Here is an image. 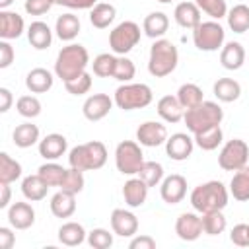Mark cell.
Here are the masks:
<instances>
[{
	"mask_svg": "<svg viewBox=\"0 0 249 249\" xmlns=\"http://www.w3.org/2000/svg\"><path fill=\"white\" fill-rule=\"evenodd\" d=\"M88 64H89L88 49L78 43H70L58 51L56 62H54V74L62 82H68V80L82 76L86 72Z\"/></svg>",
	"mask_w": 249,
	"mask_h": 249,
	"instance_id": "1",
	"label": "cell"
},
{
	"mask_svg": "<svg viewBox=\"0 0 249 249\" xmlns=\"http://www.w3.org/2000/svg\"><path fill=\"white\" fill-rule=\"evenodd\" d=\"M191 204L196 212H212V210H224L228 204V189L222 181H208L193 189L191 193Z\"/></svg>",
	"mask_w": 249,
	"mask_h": 249,
	"instance_id": "2",
	"label": "cell"
},
{
	"mask_svg": "<svg viewBox=\"0 0 249 249\" xmlns=\"http://www.w3.org/2000/svg\"><path fill=\"white\" fill-rule=\"evenodd\" d=\"M177 62H179L177 47L169 39H156V43L150 49L148 72L156 78H163L177 68Z\"/></svg>",
	"mask_w": 249,
	"mask_h": 249,
	"instance_id": "3",
	"label": "cell"
},
{
	"mask_svg": "<svg viewBox=\"0 0 249 249\" xmlns=\"http://www.w3.org/2000/svg\"><path fill=\"white\" fill-rule=\"evenodd\" d=\"M107 161V148L99 140H91L86 144H78L70 150L68 154V163L70 167L82 169V171H91V169H101Z\"/></svg>",
	"mask_w": 249,
	"mask_h": 249,
	"instance_id": "4",
	"label": "cell"
},
{
	"mask_svg": "<svg viewBox=\"0 0 249 249\" xmlns=\"http://www.w3.org/2000/svg\"><path fill=\"white\" fill-rule=\"evenodd\" d=\"M222 119H224V111L214 101H202L200 105H196L193 109H187L185 111V117H183L187 128L193 134L202 132L206 128H212V126L220 124Z\"/></svg>",
	"mask_w": 249,
	"mask_h": 249,
	"instance_id": "5",
	"label": "cell"
},
{
	"mask_svg": "<svg viewBox=\"0 0 249 249\" xmlns=\"http://www.w3.org/2000/svg\"><path fill=\"white\" fill-rule=\"evenodd\" d=\"M154 99V93L150 89V86L146 84H123L117 88L115 91V105L123 111H134V109H142L148 107Z\"/></svg>",
	"mask_w": 249,
	"mask_h": 249,
	"instance_id": "6",
	"label": "cell"
},
{
	"mask_svg": "<svg viewBox=\"0 0 249 249\" xmlns=\"http://www.w3.org/2000/svg\"><path fill=\"white\" fill-rule=\"evenodd\" d=\"M144 163V154L138 142L123 140L115 148V165L123 175H136Z\"/></svg>",
	"mask_w": 249,
	"mask_h": 249,
	"instance_id": "7",
	"label": "cell"
},
{
	"mask_svg": "<svg viewBox=\"0 0 249 249\" xmlns=\"http://www.w3.org/2000/svg\"><path fill=\"white\" fill-rule=\"evenodd\" d=\"M224 37H226V31L216 19L200 21L193 29V43L198 51H206V53L218 51L224 45Z\"/></svg>",
	"mask_w": 249,
	"mask_h": 249,
	"instance_id": "8",
	"label": "cell"
},
{
	"mask_svg": "<svg viewBox=\"0 0 249 249\" xmlns=\"http://www.w3.org/2000/svg\"><path fill=\"white\" fill-rule=\"evenodd\" d=\"M140 41V25L134 21H121L109 33V47L115 54H126Z\"/></svg>",
	"mask_w": 249,
	"mask_h": 249,
	"instance_id": "9",
	"label": "cell"
},
{
	"mask_svg": "<svg viewBox=\"0 0 249 249\" xmlns=\"http://www.w3.org/2000/svg\"><path fill=\"white\" fill-rule=\"evenodd\" d=\"M247 160H249L247 142L241 138H233V140H228L224 144V148L218 156V165L224 171H237V169L247 165Z\"/></svg>",
	"mask_w": 249,
	"mask_h": 249,
	"instance_id": "10",
	"label": "cell"
},
{
	"mask_svg": "<svg viewBox=\"0 0 249 249\" xmlns=\"http://www.w3.org/2000/svg\"><path fill=\"white\" fill-rule=\"evenodd\" d=\"M136 140L140 146H148V148L161 146L167 140V128L158 121H146L136 128Z\"/></svg>",
	"mask_w": 249,
	"mask_h": 249,
	"instance_id": "11",
	"label": "cell"
},
{
	"mask_svg": "<svg viewBox=\"0 0 249 249\" xmlns=\"http://www.w3.org/2000/svg\"><path fill=\"white\" fill-rule=\"evenodd\" d=\"M160 195H161L163 202H167V204L181 202L187 195V179L179 173H171V175L163 177V181L160 183Z\"/></svg>",
	"mask_w": 249,
	"mask_h": 249,
	"instance_id": "12",
	"label": "cell"
},
{
	"mask_svg": "<svg viewBox=\"0 0 249 249\" xmlns=\"http://www.w3.org/2000/svg\"><path fill=\"white\" fill-rule=\"evenodd\" d=\"M113 99L107 95V93H93V95H89L86 101H84V105H82V111H84V117L88 119V121H101L103 117H107L109 115V111L113 109Z\"/></svg>",
	"mask_w": 249,
	"mask_h": 249,
	"instance_id": "13",
	"label": "cell"
},
{
	"mask_svg": "<svg viewBox=\"0 0 249 249\" xmlns=\"http://www.w3.org/2000/svg\"><path fill=\"white\" fill-rule=\"evenodd\" d=\"M202 218L195 212H183L175 222V233L183 241H195L202 235Z\"/></svg>",
	"mask_w": 249,
	"mask_h": 249,
	"instance_id": "14",
	"label": "cell"
},
{
	"mask_svg": "<svg viewBox=\"0 0 249 249\" xmlns=\"http://www.w3.org/2000/svg\"><path fill=\"white\" fill-rule=\"evenodd\" d=\"M193 148H195V138H191L185 132H175L165 140V152L175 161L187 160L193 154Z\"/></svg>",
	"mask_w": 249,
	"mask_h": 249,
	"instance_id": "15",
	"label": "cell"
},
{
	"mask_svg": "<svg viewBox=\"0 0 249 249\" xmlns=\"http://www.w3.org/2000/svg\"><path fill=\"white\" fill-rule=\"evenodd\" d=\"M111 228L113 233L121 237H132L138 231V218L124 208H115L111 212Z\"/></svg>",
	"mask_w": 249,
	"mask_h": 249,
	"instance_id": "16",
	"label": "cell"
},
{
	"mask_svg": "<svg viewBox=\"0 0 249 249\" xmlns=\"http://www.w3.org/2000/svg\"><path fill=\"white\" fill-rule=\"evenodd\" d=\"M8 222L14 230H27L35 222V210L29 202H14L8 208Z\"/></svg>",
	"mask_w": 249,
	"mask_h": 249,
	"instance_id": "17",
	"label": "cell"
},
{
	"mask_svg": "<svg viewBox=\"0 0 249 249\" xmlns=\"http://www.w3.org/2000/svg\"><path fill=\"white\" fill-rule=\"evenodd\" d=\"M23 18L18 12H10V10H0V37L10 41V39H18L23 33Z\"/></svg>",
	"mask_w": 249,
	"mask_h": 249,
	"instance_id": "18",
	"label": "cell"
},
{
	"mask_svg": "<svg viewBox=\"0 0 249 249\" xmlns=\"http://www.w3.org/2000/svg\"><path fill=\"white\" fill-rule=\"evenodd\" d=\"M68 140L58 132L47 134L43 140H39V156H43L45 160H58L60 156H64Z\"/></svg>",
	"mask_w": 249,
	"mask_h": 249,
	"instance_id": "19",
	"label": "cell"
},
{
	"mask_svg": "<svg viewBox=\"0 0 249 249\" xmlns=\"http://www.w3.org/2000/svg\"><path fill=\"white\" fill-rule=\"evenodd\" d=\"M148 185L140 179V177H134V179H128L123 187V196H124V202L130 206V208H138L146 202V196H148Z\"/></svg>",
	"mask_w": 249,
	"mask_h": 249,
	"instance_id": "20",
	"label": "cell"
},
{
	"mask_svg": "<svg viewBox=\"0 0 249 249\" xmlns=\"http://www.w3.org/2000/svg\"><path fill=\"white\" fill-rule=\"evenodd\" d=\"M173 18L175 21L185 27V29H195L202 19H200V8L195 4V2H179L175 6V12H173Z\"/></svg>",
	"mask_w": 249,
	"mask_h": 249,
	"instance_id": "21",
	"label": "cell"
},
{
	"mask_svg": "<svg viewBox=\"0 0 249 249\" xmlns=\"http://www.w3.org/2000/svg\"><path fill=\"white\" fill-rule=\"evenodd\" d=\"M220 62L226 70H239L245 62V49L237 41H230L222 47L220 53Z\"/></svg>",
	"mask_w": 249,
	"mask_h": 249,
	"instance_id": "22",
	"label": "cell"
},
{
	"mask_svg": "<svg viewBox=\"0 0 249 249\" xmlns=\"http://www.w3.org/2000/svg\"><path fill=\"white\" fill-rule=\"evenodd\" d=\"M156 109H158V115L165 123H179L185 117V109L179 103L177 95H163V97H160Z\"/></svg>",
	"mask_w": 249,
	"mask_h": 249,
	"instance_id": "23",
	"label": "cell"
},
{
	"mask_svg": "<svg viewBox=\"0 0 249 249\" xmlns=\"http://www.w3.org/2000/svg\"><path fill=\"white\" fill-rule=\"evenodd\" d=\"M25 88L31 93H45L53 88V74L47 68H33L25 76Z\"/></svg>",
	"mask_w": 249,
	"mask_h": 249,
	"instance_id": "24",
	"label": "cell"
},
{
	"mask_svg": "<svg viewBox=\"0 0 249 249\" xmlns=\"http://www.w3.org/2000/svg\"><path fill=\"white\" fill-rule=\"evenodd\" d=\"M76 195L66 193V191H58L53 195L51 198V212L56 218H70L76 212Z\"/></svg>",
	"mask_w": 249,
	"mask_h": 249,
	"instance_id": "25",
	"label": "cell"
},
{
	"mask_svg": "<svg viewBox=\"0 0 249 249\" xmlns=\"http://www.w3.org/2000/svg\"><path fill=\"white\" fill-rule=\"evenodd\" d=\"M27 39L31 43V47H35L37 51H43L47 47H51L53 43V31L45 21H33L27 29Z\"/></svg>",
	"mask_w": 249,
	"mask_h": 249,
	"instance_id": "26",
	"label": "cell"
},
{
	"mask_svg": "<svg viewBox=\"0 0 249 249\" xmlns=\"http://www.w3.org/2000/svg\"><path fill=\"white\" fill-rule=\"evenodd\" d=\"M54 31L58 35L60 41H72L76 39V35L80 33V19L78 16L74 14H62L56 18V23H54Z\"/></svg>",
	"mask_w": 249,
	"mask_h": 249,
	"instance_id": "27",
	"label": "cell"
},
{
	"mask_svg": "<svg viewBox=\"0 0 249 249\" xmlns=\"http://www.w3.org/2000/svg\"><path fill=\"white\" fill-rule=\"evenodd\" d=\"M47 191H49V185L39 177V173L35 175H27L23 181H21V193L27 200L31 202H37V200H43L47 196Z\"/></svg>",
	"mask_w": 249,
	"mask_h": 249,
	"instance_id": "28",
	"label": "cell"
},
{
	"mask_svg": "<svg viewBox=\"0 0 249 249\" xmlns=\"http://www.w3.org/2000/svg\"><path fill=\"white\" fill-rule=\"evenodd\" d=\"M86 239V230L78 222H66L58 228V241L66 247H76L82 245Z\"/></svg>",
	"mask_w": 249,
	"mask_h": 249,
	"instance_id": "29",
	"label": "cell"
},
{
	"mask_svg": "<svg viewBox=\"0 0 249 249\" xmlns=\"http://www.w3.org/2000/svg\"><path fill=\"white\" fill-rule=\"evenodd\" d=\"M12 140L18 148H29L39 142V126L33 123H21L14 128Z\"/></svg>",
	"mask_w": 249,
	"mask_h": 249,
	"instance_id": "30",
	"label": "cell"
},
{
	"mask_svg": "<svg viewBox=\"0 0 249 249\" xmlns=\"http://www.w3.org/2000/svg\"><path fill=\"white\" fill-rule=\"evenodd\" d=\"M115 16H117V10H115L113 4L97 2V4L91 8V12H89V21H91L93 27L105 29V27H109V25L113 23Z\"/></svg>",
	"mask_w": 249,
	"mask_h": 249,
	"instance_id": "31",
	"label": "cell"
},
{
	"mask_svg": "<svg viewBox=\"0 0 249 249\" xmlns=\"http://www.w3.org/2000/svg\"><path fill=\"white\" fill-rule=\"evenodd\" d=\"M169 27V19L163 12H152L144 18V23H142V29L148 37L152 39H161V35L167 31Z\"/></svg>",
	"mask_w": 249,
	"mask_h": 249,
	"instance_id": "32",
	"label": "cell"
},
{
	"mask_svg": "<svg viewBox=\"0 0 249 249\" xmlns=\"http://www.w3.org/2000/svg\"><path fill=\"white\" fill-rule=\"evenodd\" d=\"M230 193L239 202L249 200V165H245L233 173V177L230 181Z\"/></svg>",
	"mask_w": 249,
	"mask_h": 249,
	"instance_id": "33",
	"label": "cell"
},
{
	"mask_svg": "<svg viewBox=\"0 0 249 249\" xmlns=\"http://www.w3.org/2000/svg\"><path fill=\"white\" fill-rule=\"evenodd\" d=\"M214 95L224 103H231V101L239 99L241 86L233 78H218L214 84Z\"/></svg>",
	"mask_w": 249,
	"mask_h": 249,
	"instance_id": "34",
	"label": "cell"
},
{
	"mask_svg": "<svg viewBox=\"0 0 249 249\" xmlns=\"http://www.w3.org/2000/svg\"><path fill=\"white\" fill-rule=\"evenodd\" d=\"M21 177V165L18 160H14L10 154H0V185H10Z\"/></svg>",
	"mask_w": 249,
	"mask_h": 249,
	"instance_id": "35",
	"label": "cell"
},
{
	"mask_svg": "<svg viewBox=\"0 0 249 249\" xmlns=\"http://www.w3.org/2000/svg\"><path fill=\"white\" fill-rule=\"evenodd\" d=\"M228 25L233 33H245L249 29V6L237 4L228 12Z\"/></svg>",
	"mask_w": 249,
	"mask_h": 249,
	"instance_id": "36",
	"label": "cell"
},
{
	"mask_svg": "<svg viewBox=\"0 0 249 249\" xmlns=\"http://www.w3.org/2000/svg\"><path fill=\"white\" fill-rule=\"evenodd\" d=\"M222 138H224V132L220 128V124L212 126V128H206L202 132H196L195 134V144L200 148V150H216L220 144H222Z\"/></svg>",
	"mask_w": 249,
	"mask_h": 249,
	"instance_id": "37",
	"label": "cell"
},
{
	"mask_svg": "<svg viewBox=\"0 0 249 249\" xmlns=\"http://www.w3.org/2000/svg\"><path fill=\"white\" fill-rule=\"evenodd\" d=\"M177 99L179 103L183 105V109H193L196 105H200L204 99H202V89L196 86V84H183L179 89H177Z\"/></svg>",
	"mask_w": 249,
	"mask_h": 249,
	"instance_id": "38",
	"label": "cell"
},
{
	"mask_svg": "<svg viewBox=\"0 0 249 249\" xmlns=\"http://www.w3.org/2000/svg\"><path fill=\"white\" fill-rule=\"evenodd\" d=\"M37 173H39V177H41L49 187H60V183H62V179H64V175H66V169L51 160V161L43 163V165L37 169Z\"/></svg>",
	"mask_w": 249,
	"mask_h": 249,
	"instance_id": "39",
	"label": "cell"
},
{
	"mask_svg": "<svg viewBox=\"0 0 249 249\" xmlns=\"http://www.w3.org/2000/svg\"><path fill=\"white\" fill-rule=\"evenodd\" d=\"M148 187H156L163 181V167L158 161H144L140 171L136 173Z\"/></svg>",
	"mask_w": 249,
	"mask_h": 249,
	"instance_id": "40",
	"label": "cell"
},
{
	"mask_svg": "<svg viewBox=\"0 0 249 249\" xmlns=\"http://www.w3.org/2000/svg\"><path fill=\"white\" fill-rule=\"evenodd\" d=\"M202 230L208 235H220L226 230V216L222 210H212L202 214Z\"/></svg>",
	"mask_w": 249,
	"mask_h": 249,
	"instance_id": "41",
	"label": "cell"
},
{
	"mask_svg": "<svg viewBox=\"0 0 249 249\" xmlns=\"http://www.w3.org/2000/svg\"><path fill=\"white\" fill-rule=\"evenodd\" d=\"M115 64H117V56H115V54L101 53V54H97V56L93 58L91 68H93V74L99 76V78H113Z\"/></svg>",
	"mask_w": 249,
	"mask_h": 249,
	"instance_id": "42",
	"label": "cell"
},
{
	"mask_svg": "<svg viewBox=\"0 0 249 249\" xmlns=\"http://www.w3.org/2000/svg\"><path fill=\"white\" fill-rule=\"evenodd\" d=\"M86 185V179H84V171L82 169H76V167H70L66 169V175L60 183V191H66V193H72V195H78Z\"/></svg>",
	"mask_w": 249,
	"mask_h": 249,
	"instance_id": "43",
	"label": "cell"
},
{
	"mask_svg": "<svg viewBox=\"0 0 249 249\" xmlns=\"http://www.w3.org/2000/svg\"><path fill=\"white\" fill-rule=\"evenodd\" d=\"M16 109L25 119H35L41 115V101L35 95H21L16 103Z\"/></svg>",
	"mask_w": 249,
	"mask_h": 249,
	"instance_id": "44",
	"label": "cell"
},
{
	"mask_svg": "<svg viewBox=\"0 0 249 249\" xmlns=\"http://www.w3.org/2000/svg\"><path fill=\"white\" fill-rule=\"evenodd\" d=\"M195 4L200 8V12L208 14L212 19H220L228 16L226 0H195Z\"/></svg>",
	"mask_w": 249,
	"mask_h": 249,
	"instance_id": "45",
	"label": "cell"
},
{
	"mask_svg": "<svg viewBox=\"0 0 249 249\" xmlns=\"http://www.w3.org/2000/svg\"><path fill=\"white\" fill-rule=\"evenodd\" d=\"M136 74V68H134V62L130 58H126L124 54H119L117 56V64H115V72H113V78L119 80V82H130Z\"/></svg>",
	"mask_w": 249,
	"mask_h": 249,
	"instance_id": "46",
	"label": "cell"
},
{
	"mask_svg": "<svg viewBox=\"0 0 249 249\" xmlns=\"http://www.w3.org/2000/svg\"><path fill=\"white\" fill-rule=\"evenodd\" d=\"M64 88H66V91L72 93V95H84V93H88V91L91 89V76H89L88 72H84L82 76L64 82Z\"/></svg>",
	"mask_w": 249,
	"mask_h": 249,
	"instance_id": "47",
	"label": "cell"
},
{
	"mask_svg": "<svg viewBox=\"0 0 249 249\" xmlns=\"http://www.w3.org/2000/svg\"><path fill=\"white\" fill-rule=\"evenodd\" d=\"M88 243L93 249H109L113 245V233H109L103 228H95L88 233Z\"/></svg>",
	"mask_w": 249,
	"mask_h": 249,
	"instance_id": "48",
	"label": "cell"
},
{
	"mask_svg": "<svg viewBox=\"0 0 249 249\" xmlns=\"http://www.w3.org/2000/svg\"><path fill=\"white\" fill-rule=\"evenodd\" d=\"M230 239L237 247H247L249 245V224H237V226H233V230L230 233Z\"/></svg>",
	"mask_w": 249,
	"mask_h": 249,
	"instance_id": "49",
	"label": "cell"
},
{
	"mask_svg": "<svg viewBox=\"0 0 249 249\" xmlns=\"http://www.w3.org/2000/svg\"><path fill=\"white\" fill-rule=\"evenodd\" d=\"M51 6H53L51 0H25V4H23L25 12L29 16H43L51 10Z\"/></svg>",
	"mask_w": 249,
	"mask_h": 249,
	"instance_id": "50",
	"label": "cell"
},
{
	"mask_svg": "<svg viewBox=\"0 0 249 249\" xmlns=\"http://www.w3.org/2000/svg\"><path fill=\"white\" fill-rule=\"evenodd\" d=\"M14 56H16L14 47H12L6 39H2V41H0V68H2V70L8 68V66L14 62Z\"/></svg>",
	"mask_w": 249,
	"mask_h": 249,
	"instance_id": "51",
	"label": "cell"
},
{
	"mask_svg": "<svg viewBox=\"0 0 249 249\" xmlns=\"http://www.w3.org/2000/svg\"><path fill=\"white\" fill-rule=\"evenodd\" d=\"M130 249H156V241L150 235H136L128 243Z\"/></svg>",
	"mask_w": 249,
	"mask_h": 249,
	"instance_id": "52",
	"label": "cell"
},
{
	"mask_svg": "<svg viewBox=\"0 0 249 249\" xmlns=\"http://www.w3.org/2000/svg\"><path fill=\"white\" fill-rule=\"evenodd\" d=\"M16 243V235L12 233L10 228H0V247L2 249H12V245Z\"/></svg>",
	"mask_w": 249,
	"mask_h": 249,
	"instance_id": "53",
	"label": "cell"
},
{
	"mask_svg": "<svg viewBox=\"0 0 249 249\" xmlns=\"http://www.w3.org/2000/svg\"><path fill=\"white\" fill-rule=\"evenodd\" d=\"M97 4V0H66V8L72 10H91Z\"/></svg>",
	"mask_w": 249,
	"mask_h": 249,
	"instance_id": "54",
	"label": "cell"
},
{
	"mask_svg": "<svg viewBox=\"0 0 249 249\" xmlns=\"http://www.w3.org/2000/svg\"><path fill=\"white\" fill-rule=\"evenodd\" d=\"M12 107V91L8 88H0V113H6Z\"/></svg>",
	"mask_w": 249,
	"mask_h": 249,
	"instance_id": "55",
	"label": "cell"
},
{
	"mask_svg": "<svg viewBox=\"0 0 249 249\" xmlns=\"http://www.w3.org/2000/svg\"><path fill=\"white\" fill-rule=\"evenodd\" d=\"M0 189H2V196H0V208H6V206L10 204V195H12V193H10V185H6V183H4Z\"/></svg>",
	"mask_w": 249,
	"mask_h": 249,
	"instance_id": "56",
	"label": "cell"
},
{
	"mask_svg": "<svg viewBox=\"0 0 249 249\" xmlns=\"http://www.w3.org/2000/svg\"><path fill=\"white\" fill-rule=\"evenodd\" d=\"M14 0H0V10H6Z\"/></svg>",
	"mask_w": 249,
	"mask_h": 249,
	"instance_id": "57",
	"label": "cell"
},
{
	"mask_svg": "<svg viewBox=\"0 0 249 249\" xmlns=\"http://www.w3.org/2000/svg\"><path fill=\"white\" fill-rule=\"evenodd\" d=\"M53 4H58V6H66V0H51Z\"/></svg>",
	"mask_w": 249,
	"mask_h": 249,
	"instance_id": "58",
	"label": "cell"
},
{
	"mask_svg": "<svg viewBox=\"0 0 249 249\" xmlns=\"http://www.w3.org/2000/svg\"><path fill=\"white\" fill-rule=\"evenodd\" d=\"M158 2H161V4H169V2H173V0H158Z\"/></svg>",
	"mask_w": 249,
	"mask_h": 249,
	"instance_id": "59",
	"label": "cell"
}]
</instances>
